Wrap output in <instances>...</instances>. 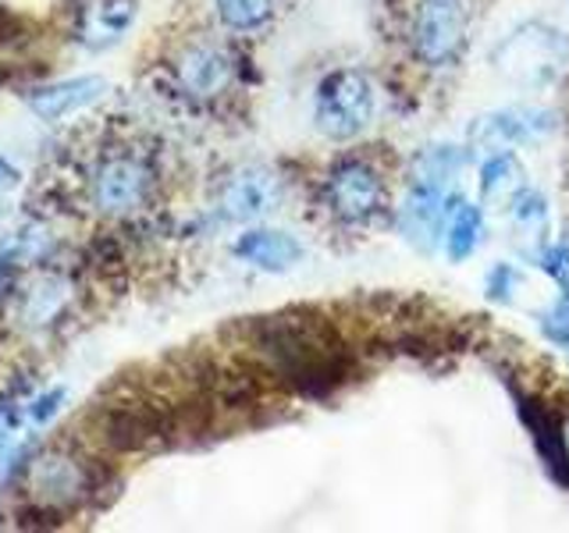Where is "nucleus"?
Here are the masks:
<instances>
[{
    "label": "nucleus",
    "mask_w": 569,
    "mask_h": 533,
    "mask_svg": "<svg viewBox=\"0 0 569 533\" xmlns=\"http://www.w3.org/2000/svg\"><path fill=\"white\" fill-rule=\"evenodd\" d=\"M253 345L274 378L299 395L325 399L349 378V352L317 316H267L257 324Z\"/></svg>",
    "instance_id": "obj_1"
},
{
    "label": "nucleus",
    "mask_w": 569,
    "mask_h": 533,
    "mask_svg": "<svg viewBox=\"0 0 569 533\" xmlns=\"http://www.w3.org/2000/svg\"><path fill=\"white\" fill-rule=\"evenodd\" d=\"M491 64L502 79L541 89L556 82L569 64V36L545 22H523L491 50Z\"/></svg>",
    "instance_id": "obj_2"
},
{
    "label": "nucleus",
    "mask_w": 569,
    "mask_h": 533,
    "mask_svg": "<svg viewBox=\"0 0 569 533\" xmlns=\"http://www.w3.org/2000/svg\"><path fill=\"white\" fill-rule=\"evenodd\" d=\"M373 118V86L363 71L335 68L313 93V124L335 142L356 139Z\"/></svg>",
    "instance_id": "obj_3"
},
{
    "label": "nucleus",
    "mask_w": 569,
    "mask_h": 533,
    "mask_svg": "<svg viewBox=\"0 0 569 533\" xmlns=\"http://www.w3.org/2000/svg\"><path fill=\"white\" fill-rule=\"evenodd\" d=\"M467 0H417L409 47L427 68H449L467 47Z\"/></svg>",
    "instance_id": "obj_4"
},
{
    "label": "nucleus",
    "mask_w": 569,
    "mask_h": 533,
    "mask_svg": "<svg viewBox=\"0 0 569 533\" xmlns=\"http://www.w3.org/2000/svg\"><path fill=\"white\" fill-rule=\"evenodd\" d=\"M325 203L342 224H370L388 207V189L378 168L360 157H342L325 174Z\"/></svg>",
    "instance_id": "obj_5"
},
{
    "label": "nucleus",
    "mask_w": 569,
    "mask_h": 533,
    "mask_svg": "<svg viewBox=\"0 0 569 533\" xmlns=\"http://www.w3.org/2000/svg\"><path fill=\"white\" fill-rule=\"evenodd\" d=\"M93 203L103 213H114V218H129V213L142 210L153 200L157 189V171L150 164V157L121 150V153H107L97 171H93Z\"/></svg>",
    "instance_id": "obj_6"
},
{
    "label": "nucleus",
    "mask_w": 569,
    "mask_h": 533,
    "mask_svg": "<svg viewBox=\"0 0 569 533\" xmlns=\"http://www.w3.org/2000/svg\"><path fill=\"white\" fill-rule=\"evenodd\" d=\"M559 114L545 111V107H506V111L485 114L470 124V147L477 150H509V147H527L538 142L548 132H556Z\"/></svg>",
    "instance_id": "obj_7"
},
{
    "label": "nucleus",
    "mask_w": 569,
    "mask_h": 533,
    "mask_svg": "<svg viewBox=\"0 0 569 533\" xmlns=\"http://www.w3.org/2000/svg\"><path fill=\"white\" fill-rule=\"evenodd\" d=\"M93 487H97V470H93V462H82V459H68V455L40 459L32 470L36 502L47 505L53 515L86 502Z\"/></svg>",
    "instance_id": "obj_8"
},
{
    "label": "nucleus",
    "mask_w": 569,
    "mask_h": 533,
    "mask_svg": "<svg viewBox=\"0 0 569 533\" xmlns=\"http://www.w3.org/2000/svg\"><path fill=\"white\" fill-rule=\"evenodd\" d=\"M281 203V182L267 168H239L224 178L218 210L224 221H257L263 213L278 210Z\"/></svg>",
    "instance_id": "obj_9"
},
{
    "label": "nucleus",
    "mask_w": 569,
    "mask_h": 533,
    "mask_svg": "<svg viewBox=\"0 0 569 533\" xmlns=\"http://www.w3.org/2000/svg\"><path fill=\"white\" fill-rule=\"evenodd\" d=\"M445 213H449L445 185L431 182V178H417V185L402 207V231L420 253H431L435 249V239L445 231Z\"/></svg>",
    "instance_id": "obj_10"
},
{
    "label": "nucleus",
    "mask_w": 569,
    "mask_h": 533,
    "mask_svg": "<svg viewBox=\"0 0 569 533\" xmlns=\"http://www.w3.org/2000/svg\"><path fill=\"white\" fill-rule=\"evenodd\" d=\"M236 79V61H231V53L221 50V47H192L189 53H182V61H178V82L189 97L196 100H213L221 97L224 89Z\"/></svg>",
    "instance_id": "obj_11"
},
{
    "label": "nucleus",
    "mask_w": 569,
    "mask_h": 533,
    "mask_svg": "<svg viewBox=\"0 0 569 533\" xmlns=\"http://www.w3.org/2000/svg\"><path fill=\"white\" fill-rule=\"evenodd\" d=\"M231 253H236L239 260H246L249 266L281 274V271H289V266H296L302 260V245L292 235H284V231L257 228V231H246V235L231 245Z\"/></svg>",
    "instance_id": "obj_12"
},
{
    "label": "nucleus",
    "mask_w": 569,
    "mask_h": 533,
    "mask_svg": "<svg viewBox=\"0 0 569 533\" xmlns=\"http://www.w3.org/2000/svg\"><path fill=\"white\" fill-rule=\"evenodd\" d=\"M107 89L103 79L97 76H86V79H64V82H53V86H43V89H32L26 97L29 111L43 121H61L64 114L79 111V107L93 103L100 93Z\"/></svg>",
    "instance_id": "obj_13"
},
{
    "label": "nucleus",
    "mask_w": 569,
    "mask_h": 533,
    "mask_svg": "<svg viewBox=\"0 0 569 533\" xmlns=\"http://www.w3.org/2000/svg\"><path fill=\"white\" fill-rule=\"evenodd\" d=\"M132 22V0H89L79 8V26L76 36L86 47H107L129 29Z\"/></svg>",
    "instance_id": "obj_14"
},
{
    "label": "nucleus",
    "mask_w": 569,
    "mask_h": 533,
    "mask_svg": "<svg viewBox=\"0 0 569 533\" xmlns=\"http://www.w3.org/2000/svg\"><path fill=\"white\" fill-rule=\"evenodd\" d=\"M445 257L452 263H462L477 253L480 239H485V213L467 200H449V213H445Z\"/></svg>",
    "instance_id": "obj_15"
},
{
    "label": "nucleus",
    "mask_w": 569,
    "mask_h": 533,
    "mask_svg": "<svg viewBox=\"0 0 569 533\" xmlns=\"http://www.w3.org/2000/svg\"><path fill=\"white\" fill-rule=\"evenodd\" d=\"M520 189V164H516V157L509 150H495L485 168H480V195L485 200H502V195H509Z\"/></svg>",
    "instance_id": "obj_16"
},
{
    "label": "nucleus",
    "mask_w": 569,
    "mask_h": 533,
    "mask_svg": "<svg viewBox=\"0 0 569 533\" xmlns=\"http://www.w3.org/2000/svg\"><path fill=\"white\" fill-rule=\"evenodd\" d=\"M213 8L231 32H253L274 14V0H213Z\"/></svg>",
    "instance_id": "obj_17"
},
{
    "label": "nucleus",
    "mask_w": 569,
    "mask_h": 533,
    "mask_svg": "<svg viewBox=\"0 0 569 533\" xmlns=\"http://www.w3.org/2000/svg\"><path fill=\"white\" fill-rule=\"evenodd\" d=\"M462 153L456 147H427L417 157V178H431V182H449V174L459 171Z\"/></svg>",
    "instance_id": "obj_18"
},
{
    "label": "nucleus",
    "mask_w": 569,
    "mask_h": 533,
    "mask_svg": "<svg viewBox=\"0 0 569 533\" xmlns=\"http://www.w3.org/2000/svg\"><path fill=\"white\" fill-rule=\"evenodd\" d=\"M512 221L516 228H545L548 221V200L538 192V189H516L512 192Z\"/></svg>",
    "instance_id": "obj_19"
},
{
    "label": "nucleus",
    "mask_w": 569,
    "mask_h": 533,
    "mask_svg": "<svg viewBox=\"0 0 569 533\" xmlns=\"http://www.w3.org/2000/svg\"><path fill=\"white\" fill-rule=\"evenodd\" d=\"M541 271L551 278V281H559L562 289L569 292V242H551V245H541Z\"/></svg>",
    "instance_id": "obj_20"
},
{
    "label": "nucleus",
    "mask_w": 569,
    "mask_h": 533,
    "mask_svg": "<svg viewBox=\"0 0 569 533\" xmlns=\"http://www.w3.org/2000/svg\"><path fill=\"white\" fill-rule=\"evenodd\" d=\"M541 331H545L556 345L569 349V292L541 316Z\"/></svg>",
    "instance_id": "obj_21"
},
{
    "label": "nucleus",
    "mask_w": 569,
    "mask_h": 533,
    "mask_svg": "<svg viewBox=\"0 0 569 533\" xmlns=\"http://www.w3.org/2000/svg\"><path fill=\"white\" fill-rule=\"evenodd\" d=\"M520 281H523V278H520V271H516V266H509V263H495V266H491V274H488V299H495V302H509L512 289H516Z\"/></svg>",
    "instance_id": "obj_22"
},
{
    "label": "nucleus",
    "mask_w": 569,
    "mask_h": 533,
    "mask_svg": "<svg viewBox=\"0 0 569 533\" xmlns=\"http://www.w3.org/2000/svg\"><path fill=\"white\" fill-rule=\"evenodd\" d=\"M61 402H64V391H61V388H58V391H47L43 399H36V402L29 405V420H36V423L50 420V416L61 409Z\"/></svg>",
    "instance_id": "obj_23"
},
{
    "label": "nucleus",
    "mask_w": 569,
    "mask_h": 533,
    "mask_svg": "<svg viewBox=\"0 0 569 533\" xmlns=\"http://www.w3.org/2000/svg\"><path fill=\"white\" fill-rule=\"evenodd\" d=\"M14 459H18V452L11 449V441H8L4 434H0V473H4V470L11 466Z\"/></svg>",
    "instance_id": "obj_24"
},
{
    "label": "nucleus",
    "mask_w": 569,
    "mask_h": 533,
    "mask_svg": "<svg viewBox=\"0 0 569 533\" xmlns=\"http://www.w3.org/2000/svg\"><path fill=\"white\" fill-rule=\"evenodd\" d=\"M18 182V171L8 164V160H0V189H8V185H14Z\"/></svg>",
    "instance_id": "obj_25"
},
{
    "label": "nucleus",
    "mask_w": 569,
    "mask_h": 533,
    "mask_svg": "<svg viewBox=\"0 0 569 533\" xmlns=\"http://www.w3.org/2000/svg\"><path fill=\"white\" fill-rule=\"evenodd\" d=\"M4 284H8V263L0 260V289H4Z\"/></svg>",
    "instance_id": "obj_26"
}]
</instances>
